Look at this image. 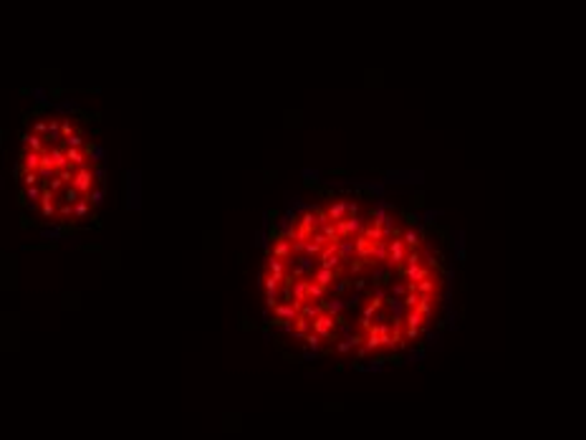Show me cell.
<instances>
[{"label": "cell", "instance_id": "6da1fadb", "mask_svg": "<svg viewBox=\"0 0 586 440\" xmlns=\"http://www.w3.org/2000/svg\"><path fill=\"white\" fill-rule=\"evenodd\" d=\"M13 180L20 215L36 230L74 235L99 223L104 149L69 106H51L31 119L18 142Z\"/></svg>", "mask_w": 586, "mask_h": 440}, {"label": "cell", "instance_id": "7a4b0ae2", "mask_svg": "<svg viewBox=\"0 0 586 440\" xmlns=\"http://www.w3.org/2000/svg\"><path fill=\"white\" fill-rule=\"evenodd\" d=\"M407 253H409V248L404 246L402 233H397L394 238H389V261H387V268H399V266H404Z\"/></svg>", "mask_w": 586, "mask_h": 440}, {"label": "cell", "instance_id": "3957f363", "mask_svg": "<svg viewBox=\"0 0 586 440\" xmlns=\"http://www.w3.org/2000/svg\"><path fill=\"white\" fill-rule=\"evenodd\" d=\"M399 276L407 278V283H420L422 278H430L435 273L430 268H422V266H399Z\"/></svg>", "mask_w": 586, "mask_h": 440}, {"label": "cell", "instance_id": "277c9868", "mask_svg": "<svg viewBox=\"0 0 586 440\" xmlns=\"http://www.w3.org/2000/svg\"><path fill=\"white\" fill-rule=\"evenodd\" d=\"M415 309H417L425 319H430L432 311H435V296H432V294H420V301H417Z\"/></svg>", "mask_w": 586, "mask_h": 440}, {"label": "cell", "instance_id": "5b68a950", "mask_svg": "<svg viewBox=\"0 0 586 440\" xmlns=\"http://www.w3.org/2000/svg\"><path fill=\"white\" fill-rule=\"evenodd\" d=\"M437 289H440V283H437V278H435V276L422 278L420 283H415V291H417V294H432V296H435V294H437Z\"/></svg>", "mask_w": 586, "mask_h": 440}, {"label": "cell", "instance_id": "8992f818", "mask_svg": "<svg viewBox=\"0 0 586 440\" xmlns=\"http://www.w3.org/2000/svg\"><path fill=\"white\" fill-rule=\"evenodd\" d=\"M402 238H404V246H407L409 251H417V246L422 243V240H420V233H417V230H412V228H409V230H404V233H402Z\"/></svg>", "mask_w": 586, "mask_h": 440}, {"label": "cell", "instance_id": "52a82bcc", "mask_svg": "<svg viewBox=\"0 0 586 440\" xmlns=\"http://www.w3.org/2000/svg\"><path fill=\"white\" fill-rule=\"evenodd\" d=\"M422 319H425V316H422L417 309H409V311H407V316H404V326H417V329H420Z\"/></svg>", "mask_w": 586, "mask_h": 440}, {"label": "cell", "instance_id": "ba28073f", "mask_svg": "<svg viewBox=\"0 0 586 440\" xmlns=\"http://www.w3.org/2000/svg\"><path fill=\"white\" fill-rule=\"evenodd\" d=\"M417 301H420V294H417V291H407V296H404V306H407V311H409V309H415V306H417Z\"/></svg>", "mask_w": 586, "mask_h": 440}, {"label": "cell", "instance_id": "9c48e42d", "mask_svg": "<svg viewBox=\"0 0 586 440\" xmlns=\"http://www.w3.org/2000/svg\"><path fill=\"white\" fill-rule=\"evenodd\" d=\"M392 296L404 299V296H407V283H394V286H392Z\"/></svg>", "mask_w": 586, "mask_h": 440}, {"label": "cell", "instance_id": "30bf717a", "mask_svg": "<svg viewBox=\"0 0 586 440\" xmlns=\"http://www.w3.org/2000/svg\"><path fill=\"white\" fill-rule=\"evenodd\" d=\"M404 261H407V266H420V253H417V251H409Z\"/></svg>", "mask_w": 586, "mask_h": 440}, {"label": "cell", "instance_id": "8fae6325", "mask_svg": "<svg viewBox=\"0 0 586 440\" xmlns=\"http://www.w3.org/2000/svg\"><path fill=\"white\" fill-rule=\"evenodd\" d=\"M435 215H437V213H435V210H430V213H427V215H425V220H427V223H432V218H435Z\"/></svg>", "mask_w": 586, "mask_h": 440}]
</instances>
